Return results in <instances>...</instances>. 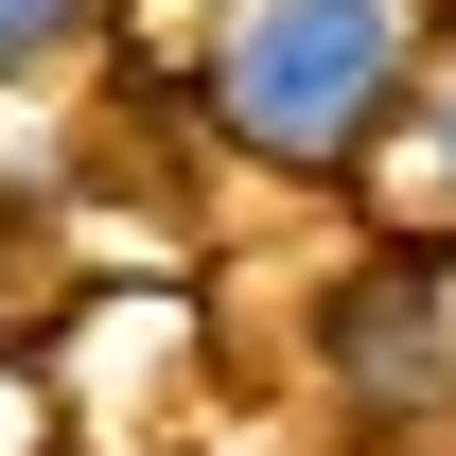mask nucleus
<instances>
[{"mask_svg":"<svg viewBox=\"0 0 456 456\" xmlns=\"http://www.w3.org/2000/svg\"><path fill=\"white\" fill-rule=\"evenodd\" d=\"M403 70H421V0H228L193 106L281 175H351L403 123Z\"/></svg>","mask_w":456,"mask_h":456,"instance_id":"1","label":"nucleus"},{"mask_svg":"<svg viewBox=\"0 0 456 456\" xmlns=\"http://www.w3.org/2000/svg\"><path fill=\"white\" fill-rule=\"evenodd\" d=\"M70 36H88V0H0V88H18V70H53Z\"/></svg>","mask_w":456,"mask_h":456,"instance_id":"2","label":"nucleus"},{"mask_svg":"<svg viewBox=\"0 0 456 456\" xmlns=\"http://www.w3.org/2000/svg\"><path fill=\"white\" fill-rule=\"evenodd\" d=\"M421 193L456 211V53H439V88H421Z\"/></svg>","mask_w":456,"mask_h":456,"instance_id":"3","label":"nucleus"}]
</instances>
